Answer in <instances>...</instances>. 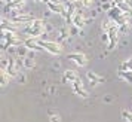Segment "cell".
<instances>
[{"label":"cell","mask_w":132,"mask_h":122,"mask_svg":"<svg viewBox=\"0 0 132 122\" xmlns=\"http://www.w3.org/2000/svg\"><path fill=\"white\" fill-rule=\"evenodd\" d=\"M51 122H61L60 115H51Z\"/></svg>","instance_id":"24"},{"label":"cell","mask_w":132,"mask_h":122,"mask_svg":"<svg viewBox=\"0 0 132 122\" xmlns=\"http://www.w3.org/2000/svg\"><path fill=\"white\" fill-rule=\"evenodd\" d=\"M11 79H12V78H11V76H9V74H7L6 72H5V70H2V82H0V85L5 86Z\"/></svg>","instance_id":"16"},{"label":"cell","mask_w":132,"mask_h":122,"mask_svg":"<svg viewBox=\"0 0 132 122\" xmlns=\"http://www.w3.org/2000/svg\"><path fill=\"white\" fill-rule=\"evenodd\" d=\"M108 36H110V42H108V51H113L116 46H117V43H119V36H120V30H119V25H116L113 27L111 30L108 31Z\"/></svg>","instance_id":"4"},{"label":"cell","mask_w":132,"mask_h":122,"mask_svg":"<svg viewBox=\"0 0 132 122\" xmlns=\"http://www.w3.org/2000/svg\"><path fill=\"white\" fill-rule=\"evenodd\" d=\"M36 66V61H34V51H30V54L24 57V67L25 68H33Z\"/></svg>","instance_id":"11"},{"label":"cell","mask_w":132,"mask_h":122,"mask_svg":"<svg viewBox=\"0 0 132 122\" xmlns=\"http://www.w3.org/2000/svg\"><path fill=\"white\" fill-rule=\"evenodd\" d=\"M39 43L43 46L45 51H48L49 54L52 55H60L62 52V45L60 42H52V40H42L39 37Z\"/></svg>","instance_id":"3"},{"label":"cell","mask_w":132,"mask_h":122,"mask_svg":"<svg viewBox=\"0 0 132 122\" xmlns=\"http://www.w3.org/2000/svg\"><path fill=\"white\" fill-rule=\"evenodd\" d=\"M119 30H120V34H126V33L129 31V22H126V24L120 25V27H119Z\"/></svg>","instance_id":"20"},{"label":"cell","mask_w":132,"mask_h":122,"mask_svg":"<svg viewBox=\"0 0 132 122\" xmlns=\"http://www.w3.org/2000/svg\"><path fill=\"white\" fill-rule=\"evenodd\" d=\"M82 2H83V7H86V9L92 7L94 3H95V0H82Z\"/></svg>","instance_id":"22"},{"label":"cell","mask_w":132,"mask_h":122,"mask_svg":"<svg viewBox=\"0 0 132 122\" xmlns=\"http://www.w3.org/2000/svg\"><path fill=\"white\" fill-rule=\"evenodd\" d=\"M28 54H30V49L27 48L24 43H21V45H18V46H16V57L24 58V57H27Z\"/></svg>","instance_id":"13"},{"label":"cell","mask_w":132,"mask_h":122,"mask_svg":"<svg viewBox=\"0 0 132 122\" xmlns=\"http://www.w3.org/2000/svg\"><path fill=\"white\" fill-rule=\"evenodd\" d=\"M116 25H117V24H116L111 18H107L105 21H102V22H101V30L105 31V33H108V31L111 30L113 27H116Z\"/></svg>","instance_id":"12"},{"label":"cell","mask_w":132,"mask_h":122,"mask_svg":"<svg viewBox=\"0 0 132 122\" xmlns=\"http://www.w3.org/2000/svg\"><path fill=\"white\" fill-rule=\"evenodd\" d=\"M86 78H88V80L90 82L92 86H96L98 83H102V82H104V79H102L101 76H98L95 72H88V73H86Z\"/></svg>","instance_id":"9"},{"label":"cell","mask_w":132,"mask_h":122,"mask_svg":"<svg viewBox=\"0 0 132 122\" xmlns=\"http://www.w3.org/2000/svg\"><path fill=\"white\" fill-rule=\"evenodd\" d=\"M6 51H7V55L9 57H16V46H9Z\"/></svg>","instance_id":"21"},{"label":"cell","mask_w":132,"mask_h":122,"mask_svg":"<svg viewBox=\"0 0 132 122\" xmlns=\"http://www.w3.org/2000/svg\"><path fill=\"white\" fill-rule=\"evenodd\" d=\"M111 7H113V3H111V2H105V3L102 2V5H101V11H105V12H108V11H110Z\"/></svg>","instance_id":"18"},{"label":"cell","mask_w":132,"mask_h":122,"mask_svg":"<svg viewBox=\"0 0 132 122\" xmlns=\"http://www.w3.org/2000/svg\"><path fill=\"white\" fill-rule=\"evenodd\" d=\"M129 2H131V3H132V0H129Z\"/></svg>","instance_id":"29"},{"label":"cell","mask_w":132,"mask_h":122,"mask_svg":"<svg viewBox=\"0 0 132 122\" xmlns=\"http://www.w3.org/2000/svg\"><path fill=\"white\" fill-rule=\"evenodd\" d=\"M101 42H102V43H108V42H110V36H108V33L102 31V34H101Z\"/></svg>","instance_id":"23"},{"label":"cell","mask_w":132,"mask_h":122,"mask_svg":"<svg viewBox=\"0 0 132 122\" xmlns=\"http://www.w3.org/2000/svg\"><path fill=\"white\" fill-rule=\"evenodd\" d=\"M68 60L73 61L76 66L79 67H85L86 64H88V58H86V55L82 54V52H71V54H68Z\"/></svg>","instance_id":"5"},{"label":"cell","mask_w":132,"mask_h":122,"mask_svg":"<svg viewBox=\"0 0 132 122\" xmlns=\"http://www.w3.org/2000/svg\"><path fill=\"white\" fill-rule=\"evenodd\" d=\"M122 118L128 122H132V112H129V110H122Z\"/></svg>","instance_id":"17"},{"label":"cell","mask_w":132,"mask_h":122,"mask_svg":"<svg viewBox=\"0 0 132 122\" xmlns=\"http://www.w3.org/2000/svg\"><path fill=\"white\" fill-rule=\"evenodd\" d=\"M24 45L30 49V51H34V52L43 51V46L39 43V37H25Z\"/></svg>","instance_id":"6"},{"label":"cell","mask_w":132,"mask_h":122,"mask_svg":"<svg viewBox=\"0 0 132 122\" xmlns=\"http://www.w3.org/2000/svg\"><path fill=\"white\" fill-rule=\"evenodd\" d=\"M122 2H126V0H111V3H113V6H117V5H120Z\"/></svg>","instance_id":"26"},{"label":"cell","mask_w":132,"mask_h":122,"mask_svg":"<svg viewBox=\"0 0 132 122\" xmlns=\"http://www.w3.org/2000/svg\"><path fill=\"white\" fill-rule=\"evenodd\" d=\"M46 7L52 13H56V15H61L62 11H64V5L62 3H52V2H46Z\"/></svg>","instance_id":"8"},{"label":"cell","mask_w":132,"mask_h":122,"mask_svg":"<svg viewBox=\"0 0 132 122\" xmlns=\"http://www.w3.org/2000/svg\"><path fill=\"white\" fill-rule=\"evenodd\" d=\"M119 70H129V72H132V57L131 58H128L126 61H123V63L120 64Z\"/></svg>","instance_id":"15"},{"label":"cell","mask_w":132,"mask_h":122,"mask_svg":"<svg viewBox=\"0 0 132 122\" xmlns=\"http://www.w3.org/2000/svg\"><path fill=\"white\" fill-rule=\"evenodd\" d=\"M107 15H108V18H111L116 22V24L119 25H123V24H126V22H129V13H125L120 7H117V6H113L110 11L107 12Z\"/></svg>","instance_id":"2"},{"label":"cell","mask_w":132,"mask_h":122,"mask_svg":"<svg viewBox=\"0 0 132 122\" xmlns=\"http://www.w3.org/2000/svg\"><path fill=\"white\" fill-rule=\"evenodd\" d=\"M36 2H43V3H46V2H48V0H36Z\"/></svg>","instance_id":"28"},{"label":"cell","mask_w":132,"mask_h":122,"mask_svg":"<svg viewBox=\"0 0 132 122\" xmlns=\"http://www.w3.org/2000/svg\"><path fill=\"white\" fill-rule=\"evenodd\" d=\"M45 33V21L43 19H33L31 22L24 25V34L27 37H42Z\"/></svg>","instance_id":"1"},{"label":"cell","mask_w":132,"mask_h":122,"mask_svg":"<svg viewBox=\"0 0 132 122\" xmlns=\"http://www.w3.org/2000/svg\"><path fill=\"white\" fill-rule=\"evenodd\" d=\"M117 74H119V78H122L123 80L132 83V72H129V70H119Z\"/></svg>","instance_id":"14"},{"label":"cell","mask_w":132,"mask_h":122,"mask_svg":"<svg viewBox=\"0 0 132 122\" xmlns=\"http://www.w3.org/2000/svg\"><path fill=\"white\" fill-rule=\"evenodd\" d=\"M77 78L79 76L74 70H65V72H64V76H62V82H65V83H73Z\"/></svg>","instance_id":"10"},{"label":"cell","mask_w":132,"mask_h":122,"mask_svg":"<svg viewBox=\"0 0 132 122\" xmlns=\"http://www.w3.org/2000/svg\"><path fill=\"white\" fill-rule=\"evenodd\" d=\"M73 85V89H74V92H76V94H77L79 97H82V98H88L89 97V92L86 91V89H85V86H83V82H82V79H76L74 80V82H73L71 83Z\"/></svg>","instance_id":"7"},{"label":"cell","mask_w":132,"mask_h":122,"mask_svg":"<svg viewBox=\"0 0 132 122\" xmlns=\"http://www.w3.org/2000/svg\"><path fill=\"white\" fill-rule=\"evenodd\" d=\"M15 79H18L19 83H24V82H25V76H24V74H21V73H18V76H16Z\"/></svg>","instance_id":"25"},{"label":"cell","mask_w":132,"mask_h":122,"mask_svg":"<svg viewBox=\"0 0 132 122\" xmlns=\"http://www.w3.org/2000/svg\"><path fill=\"white\" fill-rule=\"evenodd\" d=\"M48 2H52V3H61V0H48Z\"/></svg>","instance_id":"27"},{"label":"cell","mask_w":132,"mask_h":122,"mask_svg":"<svg viewBox=\"0 0 132 122\" xmlns=\"http://www.w3.org/2000/svg\"><path fill=\"white\" fill-rule=\"evenodd\" d=\"M54 31V25L49 24L48 21H45V33H48V34H51Z\"/></svg>","instance_id":"19"}]
</instances>
